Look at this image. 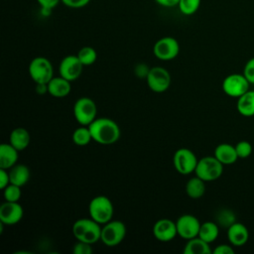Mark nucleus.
Returning <instances> with one entry per match:
<instances>
[{
  "label": "nucleus",
  "mask_w": 254,
  "mask_h": 254,
  "mask_svg": "<svg viewBox=\"0 0 254 254\" xmlns=\"http://www.w3.org/2000/svg\"><path fill=\"white\" fill-rule=\"evenodd\" d=\"M236 108L239 114L245 117L254 116V89L247 90L237 98Z\"/></svg>",
  "instance_id": "aec40b11"
},
{
  "label": "nucleus",
  "mask_w": 254,
  "mask_h": 254,
  "mask_svg": "<svg viewBox=\"0 0 254 254\" xmlns=\"http://www.w3.org/2000/svg\"><path fill=\"white\" fill-rule=\"evenodd\" d=\"M19 151L10 143H3L0 146V168L9 170L17 164Z\"/></svg>",
  "instance_id": "6ab92c4d"
},
{
  "label": "nucleus",
  "mask_w": 254,
  "mask_h": 254,
  "mask_svg": "<svg viewBox=\"0 0 254 254\" xmlns=\"http://www.w3.org/2000/svg\"><path fill=\"white\" fill-rule=\"evenodd\" d=\"M37 93L43 95L48 92V83H36Z\"/></svg>",
  "instance_id": "ea45409f"
},
{
  "label": "nucleus",
  "mask_w": 254,
  "mask_h": 254,
  "mask_svg": "<svg viewBox=\"0 0 254 254\" xmlns=\"http://www.w3.org/2000/svg\"><path fill=\"white\" fill-rule=\"evenodd\" d=\"M3 195L6 201H19L21 197V187L10 183L3 190Z\"/></svg>",
  "instance_id": "c756f323"
},
{
  "label": "nucleus",
  "mask_w": 254,
  "mask_h": 254,
  "mask_svg": "<svg viewBox=\"0 0 254 254\" xmlns=\"http://www.w3.org/2000/svg\"><path fill=\"white\" fill-rule=\"evenodd\" d=\"M223 166L214 156L202 157L197 162L194 174L204 182L215 181L221 177Z\"/></svg>",
  "instance_id": "20e7f679"
},
{
  "label": "nucleus",
  "mask_w": 254,
  "mask_h": 254,
  "mask_svg": "<svg viewBox=\"0 0 254 254\" xmlns=\"http://www.w3.org/2000/svg\"><path fill=\"white\" fill-rule=\"evenodd\" d=\"M101 224L90 218H79L72 224V234L77 241L93 244L100 240Z\"/></svg>",
  "instance_id": "f03ea898"
},
{
  "label": "nucleus",
  "mask_w": 254,
  "mask_h": 254,
  "mask_svg": "<svg viewBox=\"0 0 254 254\" xmlns=\"http://www.w3.org/2000/svg\"><path fill=\"white\" fill-rule=\"evenodd\" d=\"M227 238L232 246L240 247L247 243L249 231L243 223L235 221L227 228Z\"/></svg>",
  "instance_id": "dca6fc26"
},
{
  "label": "nucleus",
  "mask_w": 254,
  "mask_h": 254,
  "mask_svg": "<svg viewBox=\"0 0 254 254\" xmlns=\"http://www.w3.org/2000/svg\"><path fill=\"white\" fill-rule=\"evenodd\" d=\"M126 226L120 220H110L101 228L100 241L109 247L120 244L126 235Z\"/></svg>",
  "instance_id": "0eeeda50"
},
{
  "label": "nucleus",
  "mask_w": 254,
  "mask_h": 254,
  "mask_svg": "<svg viewBox=\"0 0 254 254\" xmlns=\"http://www.w3.org/2000/svg\"><path fill=\"white\" fill-rule=\"evenodd\" d=\"M90 2V0H62V3L68 7V8H72V9H78V8H83L86 5H88V3Z\"/></svg>",
  "instance_id": "f704fd0d"
},
{
  "label": "nucleus",
  "mask_w": 254,
  "mask_h": 254,
  "mask_svg": "<svg viewBox=\"0 0 254 254\" xmlns=\"http://www.w3.org/2000/svg\"><path fill=\"white\" fill-rule=\"evenodd\" d=\"M24 215V209L18 201H6L0 206V221L5 225L17 224Z\"/></svg>",
  "instance_id": "4468645a"
},
{
  "label": "nucleus",
  "mask_w": 254,
  "mask_h": 254,
  "mask_svg": "<svg viewBox=\"0 0 254 254\" xmlns=\"http://www.w3.org/2000/svg\"><path fill=\"white\" fill-rule=\"evenodd\" d=\"M71 137H72L73 143L79 147L88 145L90 143V141L92 140V136H91L89 127L82 126V125L73 131Z\"/></svg>",
  "instance_id": "a878e982"
},
{
  "label": "nucleus",
  "mask_w": 254,
  "mask_h": 254,
  "mask_svg": "<svg viewBox=\"0 0 254 254\" xmlns=\"http://www.w3.org/2000/svg\"><path fill=\"white\" fill-rule=\"evenodd\" d=\"M92 244L82 242V241H77L72 248V252L74 254H91L92 253Z\"/></svg>",
  "instance_id": "2f4dec72"
},
{
  "label": "nucleus",
  "mask_w": 254,
  "mask_h": 254,
  "mask_svg": "<svg viewBox=\"0 0 254 254\" xmlns=\"http://www.w3.org/2000/svg\"><path fill=\"white\" fill-rule=\"evenodd\" d=\"M183 252L185 254H210L212 250L210 249L209 243L196 236L187 240V244L185 245Z\"/></svg>",
  "instance_id": "5701e85b"
},
{
  "label": "nucleus",
  "mask_w": 254,
  "mask_h": 254,
  "mask_svg": "<svg viewBox=\"0 0 254 254\" xmlns=\"http://www.w3.org/2000/svg\"><path fill=\"white\" fill-rule=\"evenodd\" d=\"M153 53L161 61L174 60L180 53L179 42L173 37H163L155 43Z\"/></svg>",
  "instance_id": "9d476101"
},
{
  "label": "nucleus",
  "mask_w": 254,
  "mask_h": 254,
  "mask_svg": "<svg viewBox=\"0 0 254 254\" xmlns=\"http://www.w3.org/2000/svg\"><path fill=\"white\" fill-rule=\"evenodd\" d=\"M213 156L223 165L234 164L239 159L236 153L235 146L228 143H221L217 145L214 149Z\"/></svg>",
  "instance_id": "a211bd4d"
},
{
  "label": "nucleus",
  "mask_w": 254,
  "mask_h": 254,
  "mask_svg": "<svg viewBox=\"0 0 254 254\" xmlns=\"http://www.w3.org/2000/svg\"><path fill=\"white\" fill-rule=\"evenodd\" d=\"M219 234V225L213 221H205L200 224L198 237L207 243H212L216 240Z\"/></svg>",
  "instance_id": "393cba45"
},
{
  "label": "nucleus",
  "mask_w": 254,
  "mask_h": 254,
  "mask_svg": "<svg viewBox=\"0 0 254 254\" xmlns=\"http://www.w3.org/2000/svg\"><path fill=\"white\" fill-rule=\"evenodd\" d=\"M149 71H150V67L147 65V64H137L136 66H135V69H134V72H135V74L138 76V77H140V78H142V77H147V75H148V73H149Z\"/></svg>",
  "instance_id": "e433bc0d"
},
{
  "label": "nucleus",
  "mask_w": 254,
  "mask_h": 254,
  "mask_svg": "<svg viewBox=\"0 0 254 254\" xmlns=\"http://www.w3.org/2000/svg\"><path fill=\"white\" fill-rule=\"evenodd\" d=\"M201 0H180L177 7L183 15L190 16L197 12Z\"/></svg>",
  "instance_id": "cd10ccee"
},
{
  "label": "nucleus",
  "mask_w": 254,
  "mask_h": 254,
  "mask_svg": "<svg viewBox=\"0 0 254 254\" xmlns=\"http://www.w3.org/2000/svg\"><path fill=\"white\" fill-rule=\"evenodd\" d=\"M92 140L100 145H112L121 135L119 125L107 117L96 118L89 126Z\"/></svg>",
  "instance_id": "f257e3e1"
},
{
  "label": "nucleus",
  "mask_w": 254,
  "mask_h": 254,
  "mask_svg": "<svg viewBox=\"0 0 254 254\" xmlns=\"http://www.w3.org/2000/svg\"><path fill=\"white\" fill-rule=\"evenodd\" d=\"M235 149H236V153H237V156H238L239 159H246L252 153L251 144L248 141H245V140L239 141L235 145Z\"/></svg>",
  "instance_id": "7c9ffc66"
},
{
  "label": "nucleus",
  "mask_w": 254,
  "mask_h": 254,
  "mask_svg": "<svg viewBox=\"0 0 254 254\" xmlns=\"http://www.w3.org/2000/svg\"><path fill=\"white\" fill-rule=\"evenodd\" d=\"M214 254H233L234 253V249L232 247V245L230 244H220L217 245L213 251Z\"/></svg>",
  "instance_id": "c9c22d12"
},
{
  "label": "nucleus",
  "mask_w": 254,
  "mask_h": 254,
  "mask_svg": "<svg viewBox=\"0 0 254 254\" xmlns=\"http://www.w3.org/2000/svg\"><path fill=\"white\" fill-rule=\"evenodd\" d=\"M69 80L64 78L63 76H54L48 82V92L56 98H63L69 94L71 90Z\"/></svg>",
  "instance_id": "f3484780"
},
{
  "label": "nucleus",
  "mask_w": 254,
  "mask_h": 254,
  "mask_svg": "<svg viewBox=\"0 0 254 254\" xmlns=\"http://www.w3.org/2000/svg\"><path fill=\"white\" fill-rule=\"evenodd\" d=\"M146 81L152 91L161 93L170 87L171 74L165 67L154 66L150 68Z\"/></svg>",
  "instance_id": "9b49d317"
},
{
  "label": "nucleus",
  "mask_w": 254,
  "mask_h": 254,
  "mask_svg": "<svg viewBox=\"0 0 254 254\" xmlns=\"http://www.w3.org/2000/svg\"><path fill=\"white\" fill-rule=\"evenodd\" d=\"M83 66L76 55L66 56L61 61L59 66L60 75L69 81H74L80 76Z\"/></svg>",
  "instance_id": "ddd939ff"
},
{
  "label": "nucleus",
  "mask_w": 254,
  "mask_h": 254,
  "mask_svg": "<svg viewBox=\"0 0 254 254\" xmlns=\"http://www.w3.org/2000/svg\"><path fill=\"white\" fill-rule=\"evenodd\" d=\"M88 212L93 220L103 225L106 222L112 220L114 213L113 203L110 198L105 195L94 196L89 202Z\"/></svg>",
  "instance_id": "7ed1b4c3"
},
{
  "label": "nucleus",
  "mask_w": 254,
  "mask_h": 254,
  "mask_svg": "<svg viewBox=\"0 0 254 254\" xmlns=\"http://www.w3.org/2000/svg\"><path fill=\"white\" fill-rule=\"evenodd\" d=\"M10 184L9 171L0 168V189L4 190Z\"/></svg>",
  "instance_id": "4c0bfd02"
},
{
  "label": "nucleus",
  "mask_w": 254,
  "mask_h": 254,
  "mask_svg": "<svg viewBox=\"0 0 254 254\" xmlns=\"http://www.w3.org/2000/svg\"><path fill=\"white\" fill-rule=\"evenodd\" d=\"M153 234L159 241H172L178 235L176 221H173L169 218H162L157 220L153 226Z\"/></svg>",
  "instance_id": "2eb2a0df"
},
{
  "label": "nucleus",
  "mask_w": 254,
  "mask_h": 254,
  "mask_svg": "<svg viewBox=\"0 0 254 254\" xmlns=\"http://www.w3.org/2000/svg\"><path fill=\"white\" fill-rule=\"evenodd\" d=\"M73 115L77 123L82 126H89L96 119V103L89 97L78 98L73 105Z\"/></svg>",
  "instance_id": "39448f33"
},
{
  "label": "nucleus",
  "mask_w": 254,
  "mask_h": 254,
  "mask_svg": "<svg viewBox=\"0 0 254 254\" xmlns=\"http://www.w3.org/2000/svg\"><path fill=\"white\" fill-rule=\"evenodd\" d=\"M76 56L84 66L93 64L97 59V53L91 47H82Z\"/></svg>",
  "instance_id": "bb28decb"
},
{
  "label": "nucleus",
  "mask_w": 254,
  "mask_h": 254,
  "mask_svg": "<svg viewBox=\"0 0 254 254\" xmlns=\"http://www.w3.org/2000/svg\"><path fill=\"white\" fill-rule=\"evenodd\" d=\"M9 171V176H10V183L17 185L19 187L25 186L28 181L30 180V169L23 164H16L13 166Z\"/></svg>",
  "instance_id": "4be33fe9"
},
{
  "label": "nucleus",
  "mask_w": 254,
  "mask_h": 254,
  "mask_svg": "<svg viewBox=\"0 0 254 254\" xmlns=\"http://www.w3.org/2000/svg\"><path fill=\"white\" fill-rule=\"evenodd\" d=\"M253 89H254V88H253Z\"/></svg>",
  "instance_id": "a19ab883"
},
{
  "label": "nucleus",
  "mask_w": 254,
  "mask_h": 254,
  "mask_svg": "<svg viewBox=\"0 0 254 254\" xmlns=\"http://www.w3.org/2000/svg\"><path fill=\"white\" fill-rule=\"evenodd\" d=\"M205 183L198 177H193L190 179L186 185V192L188 196L193 199L200 198L205 192Z\"/></svg>",
  "instance_id": "b1692460"
},
{
  "label": "nucleus",
  "mask_w": 254,
  "mask_h": 254,
  "mask_svg": "<svg viewBox=\"0 0 254 254\" xmlns=\"http://www.w3.org/2000/svg\"><path fill=\"white\" fill-rule=\"evenodd\" d=\"M198 159L195 154L188 148L178 149L173 157L174 167L178 173L182 175H189L194 173Z\"/></svg>",
  "instance_id": "6e6552de"
},
{
  "label": "nucleus",
  "mask_w": 254,
  "mask_h": 254,
  "mask_svg": "<svg viewBox=\"0 0 254 254\" xmlns=\"http://www.w3.org/2000/svg\"><path fill=\"white\" fill-rule=\"evenodd\" d=\"M216 223L222 227H229L236 221V217L233 211L229 209H221L216 214Z\"/></svg>",
  "instance_id": "c85d7f7f"
},
{
  "label": "nucleus",
  "mask_w": 254,
  "mask_h": 254,
  "mask_svg": "<svg viewBox=\"0 0 254 254\" xmlns=\"http://www.w3.org/2000/svg\"><path fill=\"white\" fill-rule=\"evenodd\" d=\"M31 141V136L27 129L23 127H17L12 130L9 138V143L15 147L19 152L25 150Z\"/></svg>",
  "instance_id": "412c9836"
},
{
  "label": "nucleus",
  "mask_w": 254,
  "mask_h": 254,
  "mask_svg": "<svg viewBox=\"0 0 254 254\" xmlns=\"http://www.w3.org/2000/svg\"><path fill=\"white\" fill-rule=\"evenodd\" d=\"M29 74L36 83H48L54 77L52 63L45 57L33 59L29 64Z\"/></svg>",
  "instance_id": "423d86ee"
},
{
  "label": "nucleus",
  "mask_w": 254,
  "mask_h": 254,
  "mask_svg": "<svg viewBox=\"0 0 254 254\" xmlns=\"http://www.w3.org/2000/svg\"><path fill=\"white\" fill-rule=\"evenodd\" d=\"M38 4L41 6L42 11L46 14H50V12L58 6L62 0H37Z\"/></svg>",
  "instance_id": "72a5a7b5"
},
{
  "label": "nucleus",
  "mask_w": 254,
  "mask_h": 254,
  "mask_svg": "<svg viewBox=\"0 0 254 254\" xmlns=\"http://www.w3.org/2000/svg\"><path fill=\"white\" fill-rule=\"evenodd\" d=\"M158 5L165 8H173L178 6L180 0H154Z\"/></svg>",
  "instance_id": "58836bf2"
},
{
  "label": "nucleus",
  "mask_w": 254,
  "mask_h": 254,
  "mask_svg": "<svg viewBox=\"0 0 254 254\" xmlns=\"http://www.w3.org/2000/svg\"><path fill=\"white\" fill-rule=\"evenodd\" d=\"M243 74L247 78V80L250 82V84L254 85V58H251L244 66Z\"/></svg>",
  "instance_id": "473e14b6"
},
{
  "label": "nucleus",
  "mask_w": 254,
  "mask_h": 254,
  "mask_svg": "<svg viewBox=\"0 0 254 254\" xmlns=\"http://www.w3.org/2000/svg\"><path fill=\"white\" fill-rule=\"evenodd\" d=\"M250 82L243 73H231L222 81V90L229 97L238 98L250 88Z\"/></svg>",
  "instance_id": "1a4fd4ad"
},
{
  "label": "nucleus",
  "mask_w": 254,
  "mask_h": 254,
  "mask_svg": "<svg viewBox=\"0 0 254 254\" xmlns=\"http://www.w3.org/2000/svg\"><path fill=\"white\" fill-rule=\"evenodd\" d=\"M200 224V221L194 215L183 214L176 221L178 235L186 240L194 238L198 236Z\"/></svg>",
  "instance_id": "f8f14e48"
}]
</instances>
